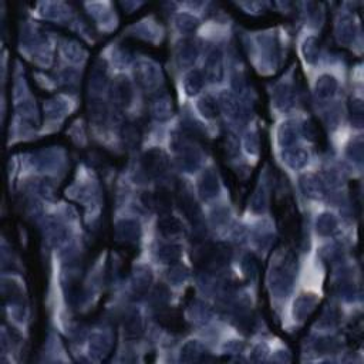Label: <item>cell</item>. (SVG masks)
<instances>
[{
	"mask_svg": "<svg viewBox=\"0 0 364 364\" xmlns=\"http://www.w3.org/2000/svg\"><path fill=\"white\" fill-rule=\"evenodd\" d=\"M144 169L147 174L158 175L164 172L165 168V157L162 155L161 151H151L147 152L143 158Z\"/></svg>",
	"mask_w": 364,
	"mask_h": 364,
	"instance_id": "6da1fadb",
	"label": "cell"
},
{
	"mask_svg": "<svg viewBox=\"0 0 364 364\" xmlns=\"http://www.w3.org/2000/svg\"><path fill=\"white\" fill-rule=\"evenodd\" d=\"M159 231L164 234V235H175L181 231V225L179 222L175 219V218H171V216H167V218H162V219L158 222Z\"/></svg>",
	"mask_w": 364,
	"mask_h": 364,
	"instance_id": "7a4b0ae2",
	"label": "cell"
},
{
	"mask_svg": "<svg viewBox=\"0 0 364 364\" xmlns=\"http://www.w3.org/2000/svg\"><path fill=\"white\" fill-rule=\"evenodd\" d=\"M198 108L199 111L202 113V115H205L206 118H213L218 115V107H216V103L215 100L211 99V97H205L202 99L199 103H198Z\"/></svg>",
	"mask_w": 364,
	"mask_h": 364,
	"instance_id": "3957f363",
	"label": "cell"
}]
</instances>
